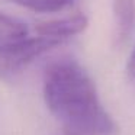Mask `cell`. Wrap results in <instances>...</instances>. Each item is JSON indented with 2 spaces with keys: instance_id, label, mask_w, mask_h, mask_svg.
<instances>
[{
  "instance_id": "6da1fadb",
  "label": "cell",
  "mask_w": 135,
  "mask_h": 135,
  "mask_svg": "<svg viewBox=\"0 0 135 135\" xmlns=\"http://www.w3.org/2000/svg\"><path fill=\"white\" fill-rule=\"evenodd\" d=\"M44 99L62 129L110 135L116 123L100 102L87 71L71 58L51 62L44 74Z\"/></svg>"
},
{
  "instance_id": "7a4b0ae2",
  "label": "cell",
  "mask_w": 135,
  "mask_h": 135,
  "mask_svg": "<svg viewBox=\"0 0 135 135\" xmlns=\"http://www.w3.org/2000/svg\"><path fill=\"white\" fill-rule=\"evenodd\" d=\"M58 39L45 35L25 36L19 41L0 48V79H12L21 71H23L32 61H35L42 54L61 45Z\"/></svg>"
},
{
  "instance_id": "3957f363",
  "label": "cell",
  "mask_w": 135,
  "mask_h": 135,
  "mask_svg": "<svg viewBox=\"0 0 135 135\" xmlns=\"http://www.w3.org/2000/svg\"><path fill=\"white\" fill-rule=\"evenodd\" d=\"M86 26H87V18L83 13H76V15L65 16V18L41 22L35 26V31L39 35H45L65 42L68 38L83 32Z\"/></svg>"
},
{
  "instance_id": "277c9868",
  "label": "cell",
  "mask_w": 135,
  "mask_h": 135,
  "mask_svg": "<svg viewBox=\"0 0 135 135\" xmlns=\"http://www.w3.org/2000/svg\"><path fill=\"white\" fill-rule=\"evenodd\" d=\"M115 12V31L119 42L125 41L134 26L135 4L134 0H113Z\"/></svg>"
},
{
  "instance_id": "5b68a950",
  "label": "cell",
  "mask_w": 135,
  "mask_h": 135,
  "mask_svg": "<svg viewBox=\"0 0 135 135\" xmlns=\"http://www.w3.org/2000/svg\"><path fill=\"white\" fill-rule=\"evenodd\" d=\"M28 35V26L22 21L0 13V48L19 41Z\"/></svg>"
},
{
  "instance_id": "8992f818",
  "label": "cell",
  "mask_w": 135,
  "mask_h": 135,
  "mask_svg": "<svg viewBox=\"0 0 135 135\" xmlns=\"http://www.w3.org/2000/svg\"><path fill=\"white\" fill-rule=\"evenodd\" d=\"M13 3L31 9L33 12H60L73 6L76 0H10Z\"/></svg>"
},
{
  "instance_id": "52a82bcc",
  "label": "cell",
  "mask_w": 135,
  "mask_h": 135,
  "mask_svg": "<svg viewBox=\"0 0 135 135\" xmlns=\"http://www.w3.org/2000/svg\"><path fill=\"white\" fill-rule=\"evenodd\" d=\"M126 70H128V74L135 79V48L132 50L131 55H129V60H128V65H126Z\"/></svg>"
},
{
  "instance_id": "ba28073f",
  "label": "cell",
  "mask_w": 135,
  "mask_h": 135,
  "mask_svg": "<svg viewBox=\"0 0 135 135\" xmlns=\"http://www.w3.org/2000/svg\"><path fill=\"white\" fill-rule=\"evenodd\" d=\"M62 135H100L90 131H77V129H62Z\"/></svg>"
}]
</instances>
